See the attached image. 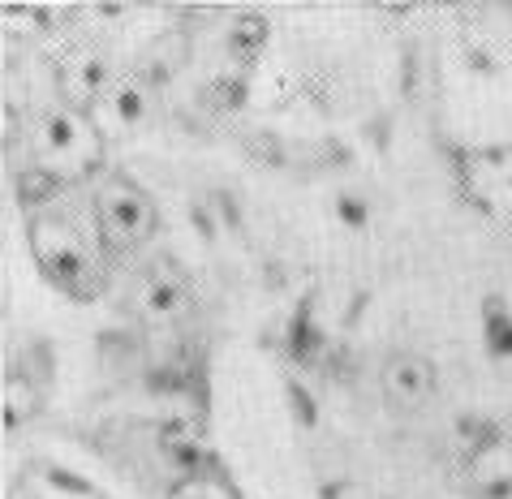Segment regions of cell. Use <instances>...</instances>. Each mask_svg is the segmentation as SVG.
Returning a JSON list of instances; mask_svg holds the SVG:
<instances>
[{"mask_svg": "<svg viewBox=\"0 0 512 499\" xmlns=\"http://www.w3.org/2000/svg\"><path fill=\"white\" fill-rule=\"evenodd\" d=\"M31 250H35V263L48 272V280L61 284L65 293L95 297L104 289L108 246L95 216L82 220L74 207H39L31 220Z\"/></svg>", "mask_w": 512, "mask_h": 499, "instance_id": "obj_1", "label": "cell"}, {"mask_svg": "<svg viewBox=\"0 0 512 499\" xmlns=\"http://www.w3.org/2000/svg\"><path fill=\"white\" fill-rule=\"evenodd\" d=\"M31 168L39 177H48L56 190L61 185H74L82 177H95L99 164H104V134L91 121L87 108L74 104H44L31 117Z\"/></svg>", "mask_w": 512, "mask_h": 499, "instance_id": "obj_2", "label": "cell"}, {"mask_svg": "<svg viewBox=\"0 0 512 499\" xmlns=\"http://www.w3.org/2000/svg\"><path fill=\"white\" fill-rule=\"evenodd\" d=\"M91 216L104 233L108 250H138L155 237L160 211H155L151 194L125 173H104L91 190Z\"/></svg>", "mask_w": 512, "mask_h": 499, "instance_id": "obj_3", "label": "cell"}, {"mask_svg": "<svg viewBox=\"0 0 512 499\" xmlns=\"http://www.w3.org/2000/svg\"><path fill=\"white\" fill-rule=\"evenodd\" d=\"M125 306L147 327H168V323L186 319L194 306L186 267L177 259H168V254H155V259L134 267L130 284H125Z\"/></svg>", "mask_w": 512, "mask_h": 499, "instance_id": "obj_4", "label": "cell"}, {"mask_svg": "<svg viewBox=\"0 0 512 499\" xmlns=\"http://www.w3.org/2000/svg\"><path fill=\"white\" fill-rule=\"evenodd\" d=\"M461 185L482 211L512 220V147H491V151L465 155Z\"/></svg>", "mask_w": 512, "mask_h": 499, "instance_id": "obj_5", "label": "cell"}, {"mask_svg": "<svg viewBox=\"0 0 512 499\" xmlns=\"http://www.w3.org/2000/svg\"><path fill=\"white\" fill-rule=\"evenodd\" d=\"M435 362L422 358V353H392L388 362H383V396L396 405V409H422L426 401L435 396Z\"/></svg>", "mask_w": 512, "mask_h": 499, "instance_id": "obj_6", "label": "cell"}, {"mask_svg": "<svg viewBox=\"0 0 512 499\" xmlns=\"http://www.w3.org/2000/svg\"><path fill=\"white\" fill-rule=\"evenodd\" d=\"M112 82H117V74H112L108 61L95 48L69 52L65 65H61V91H65V104H74V108L99 104V99L108 95Z\"/></svg>", "mask_w": 512, "mask_h": 499, "instance_id": "obj_7", "label": "cell"}, {"mask_svg": "<svg viewBox=\"0 0 512 499\" xmlns=\"http://www.w3.org/2000/svg\"><path fill=\"white\" fill-rule=\"evenodd\" d=\"M104 99L112 104V117H117V125H138L142 117H147V78H142V74H121L108 87Z\"/></svg>", "mask_w": 512, "mask_h": 499, "instance_id": "obj_8", "label": "cell"}, {"mask_svg": "<svg viewBox=\"0 0 512 499\" xmlns=\"http://www.w3.org/2000/svg\"><path fill=\"white\" fill-rule=\"evenodd\" d=\"M39 383L35 379H26L22 370H9L5 375V422L9 426H22V422H31L35 413H39Z\"/></svg>", "mask_w": 512, "mask_h": 499, "instance_id": "obj_9", "label": "cell"}, {"mask_svg": "<svg viewBox=\"0 0 512 499\" xmlns=\"http://www.w3.org/2000/svg\"><path fill=\"white\" fill-rule=\"evenodd\" d=\"M164 452L168 456H177V461H186L190 474H198V461H203V452H207V435H203V426L190 422V418H181L173 426H164Z\"/></svg>", "mask_w": 512, "mask_h": 499, "instance_id": "obj_10", "label": "cell"}, {"mask_svg": "<svg viewBox=\"0 0 512 499\" xmlns=\"http://www.w3.org/2000/svg\"><path fill=\"white\" fill-rule=\"evenodd\" d=\"M181 61H186V35H164L155 39L147 61H142V78H168Z\"/></svg>", "mask_w": 512, "mask_h": 499, "instance_id": "obj_11", "label": "cell"}, {"mask_svg": "<svg viewBox=\"0 0 512 499\" xmlns=\"http://www.w3.org/2000/svg\"><path fill=\"white\" fill-rule=\"evenodd\" d=\"M168 499H241V495H237L220 474H211V469H198V474L181 478Z\"/></svg>", "mask_w": 512, "mask_h": 499, "instance_id": "obj_12", "label": "cell"}, {"mask_svg": "<svg viewBox=\"0 0 512 499\" xmlns=\"http://www.w3.org/2000/svg\"><path fill=\"white\" fill-rule=\"evenodd\" d=\"M229 39H233L237 52H254V48H259V39H263V18H250V13H241Z\"/></svg>", "mask_w": 512, "mask_h": 499, "instance_id": "obj_13", "label": "cell"}]
</instances>
